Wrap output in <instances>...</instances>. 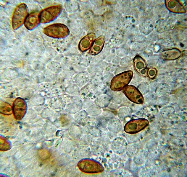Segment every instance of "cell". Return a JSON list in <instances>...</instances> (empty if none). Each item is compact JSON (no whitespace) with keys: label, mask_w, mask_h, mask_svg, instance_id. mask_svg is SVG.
<instances>
[{"label":"cell","mask_w":187,"mask_h":177,"mask_svg":"<svg viewBox=\"0 0 187 177\" xmlns=\"http://www.w3.org/2000/svg\"><path fill=\"white\" fill-rule=\"evenodd\" d=\"M79 167L81 170L88 173H95L102 171V166L97 162L91 160L80 161Z\"/></svg>","instance_id":"cell-5"},{"label":"cell","mask_w":187,"mask_h":177,"mask_svg":"<svg viewBox=\"0 0 187 177\" xmlns=\"http://www.w3.org/2000/svg\"><path fill=\"white\" fill-rule=\"evenodd\" d=\"M134 63L136 70L142 75L146 73L147 66L146 63L143 59L139 56L135 57L134 59Z\"/></svg>","instance_id":"cell-13"},{"label":"cell","mask_w":187,"mask_h":177,"mask_svg":"<svg viewBox=\"0 0 187 177\" xmlns=\"http://www.w3.org/2000/svg\"><path fill=\"white\" fill-rule=\"evenodd\" d=\"M143 25V32L146 34H147L151 32L153 29V26L151 22H145Z\"/></svg>","instance_id":"cell-18"},{"label":"cell","mask_w":187,"mask_h":177,"mask_svg":"<svg viewBox=\"0 0 187 177\" xmlns=\"http://www.w3.org/2000/svg\"><path fill=\"white\" fill-rule=\"evenodd\" d=\"M104 41V37L102 35L96 39L91 46L90 53L92 55H95L99 53L103 47Z\"/></svg>","instance_id":"cell-12"},{"label":"cell","mask_w":187,"mask_h":177,"mask_svg":"<svg viewBox=\"0 0 187 177\" xmlns=\"http://www.w3.org/2000/svg\"><path fill=\"white\" fill-rule=\"evenodd\" d=\"M39 14L37 12H32L27 17L25 24L28 29H32L36 26L40 21Z\"/></svg>","instance_id":"cell-11"},{"label":"cell","mask_w":187,"mask_h":177,"mask_svg":"<svg viewBox=\"0 0 187 177\" xmlns=\"http://www.w3.org/2000/svg\"><path fill=\"white\" fill-rule=\"evenodd\" d=\"M145 121L143 119H139L132 120L127 123L125 130L127 132L133 133L139 131L144 127Z\"/></svg>","instance_id":"cell-8"},{"label":"cell","mask_w":187,"mask_h":177,"mask_svg":"<svg viewBox=\"0 0 187 177\" xmlns=\"http://www.w3.org/2000/svg\"><path fill=\"white\" fill-rule=\"evenodd\" d=\"M133 75L131 71L125 72L115 76L112 80L110 88L112 90H121L129 82Z\"/></svg>","instance_id":"cell-2"},{"label":"cell","mask_w":187,"mask_h":177,"mask_svg":"<svg viewBox=\"0 0 187 177\" xmlns=\"http://www.w3.org/2000/svg\"><path fill=\"white\" fill-rule=\"evenodd\" d=\"M162 56L166 59H175L180 56V51L177 49H171L164 51Z\"/></svg>","instance_id":"cell-15"},{"label":"cell","mask_w":187,"mask_h":177,"mask_svg":"<svg viewBox=\"0 0 187 177\" xmlns=\"http://www.w3.org/2000/svg\"><path fill=\"white\" fill-rule=\"evenodd\" d=\"M10 148V144L8 141L5 138L0 137V150H6Z\"/></svg>","instance_id":"cell-17"},{"label":"cell","mask_w":187,"mask_h":177,"mask_svg":"<svg viewBox=\"0 0 187 177\" xmlns=\"http://www.w3.org/2000/svg\"><path fill=\"white\" fill-rule=\"evenodd\" d=\"M27 13V8L24 4H20L15 8L12 17V25L13 29H16L23 24Z\"/></svg>","instance_id":"cell-3"},{"label":"cell","mask_w":187,"mask_h":177,"mask_svg":"<svg viewBox=\"0 0 187 177\" xmlns=\"http://www.w3.org/2000/svg\"><path fill=\"white\" fill-rule=\"evenodd\" d=\"M121 124L119 120L114 119L109 124L108 128L112 132L117 133L119 132L121 129Z\"/></svg>","instance_id":"cell-16"},{"label":"cell","mask_w":187,"mask_h":177,"mask_svg":"<svg viewBox=\"0 0 187 177\" xmlns=\"http://www.w3.org/2000/svg\"><path fill=\"white\" fill-rule=\"evenodd\" d=\"M43 31L47 36L57 38L64 37L69 33L67 27L61 23H54L47 26L43 28Z\"/></svg>","instance_id":"cell-1"},{"label":"cell","mask_w":187,"mask_h":177,"mask_svg":"<svg viewBox=\"0 0 187 177\" xmlns=\"http://www.w3.org/2000/svg\"><path fill=\"white\" fill-rule=\"evenodd\" d=\"M167 6L169 10L174 12L180 13L185 11L182 6L177 1H171L168 3Z\"/></svg>","instance_id":"cell-14"},{"label":"cell","mask_w":187,"mask_h":177,"mask_svg":"<svg viewBox=\"0 0 187 177\" xmlns=\"http://www.w3.org/2000/svg\"><path fill=\"white\" fill-rule=\"evenodd\" d=\"M123 91L126 96L130 101L136 103H141L143 102V99L139 91L133 86H126L124 89Z\"/></svg>","instance_id":"cell-6"},{"label":"cell","mask_w":187,"mask_h":177,"mask_svg":"<svg viewBox=\"0 0 187 177\" xmlns=\"http://www.w3.org/2000/svg\"><path fill=\"white\" fill-rule=\"evenodd\" d=\"M127 146V144L125 139L122 137H117L113 141L112 149L114 153L120 154L125 151Z\"/></svg>","instance_id":"cell-9"},{"label":"cell","mask_w":187,"mask_h":177,"mask_svg":"<svg viewBox=\"0 0 187 177\" xmlns=\"http://www.w3.org/2000/svg\"><path fill=\"white\" fill-rule=\"evenodd\" d=\"M26 110L25 102L22 99L18 98L14 103L13 111L15 118L17 120L21 119L24 116Z\"/></svg>","instance_id":"cell-7"},{"label":"cell","mask_w":187,"mask_h":177,"mask_svg":"<svg viewBox=\"0 0 187 177\" xmlns=\"http://www.w3.org/2000/svg\"><path fill=\"white\" fill-rule=\"evenodd\" d=\"M95 37L94 33H91L84 37L80 41L78 47L82 51H86L92 46Z\"/></svg>","instance_id":"cell-10"},{"label":"cell","mask_w":187,"mask_h":177,"mask_svg":"<svg viewBox=\"0 0 187 177\" xmlns=\"http://www.w3.org/2000/svg\"><path fill=\"white\" fill-rule=\"evenodd\" d=\"M61 9V6L57 5L51 6L43 9L39 14L40 22L45 23L53 20L59 15Z\"/></svg>","instance_id":"cell-4"}]
</instances>
